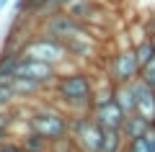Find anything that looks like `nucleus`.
Returning a JSON list of instances; mask_svg holds the SVG:
<instances>
[{"instance_id": "nucleus-1", "label": "nucleus", "mask_w": 155, "mask_h": 152, "mask_svg": "<svg viewBox=\"0 0 155 152\" xmlns=\"http://www.w3.org/2000/svg\"><path fill=\"white\" fill-rule=\"evenodd\" d=\"M93 80L88 72H60L52 82L54 98L65 106L70 114L91 111V98H93Z\"/></svg>"}, {"instance_id": "nucleus-2", "label": "nucleus", "mask_w": 155, "mask_h": 152, "mask_svg": "<svg viewBox=\"0 0 155 152\" xmlns=\"http://www.w3.org/2000/svg\"><path fill=\"white\" fill-rule=\"evenodd\" d=\"M70 139L78 152H101L104 150V129L93 119L91 111H80V114L70 116Z\"/></svg>"}, {"instance_id": "nucleus-3", "label": "nucleus", "mask_w": 155, "mask_h": 152, "mask_svg": "<svg viewBox=\"0 0 155 152\" xmlns=\"http://www.w3.org/2000/svg\"><path fill=\"white\" fill-rule=\"evenodd\" d=\"M26 124H28V131H36L44 139L54 142L70 131V116L65 111H57L54 106H41L26 119Z\"/></svg>"}, {"instance_id": "nucleus-4", "label": "nucleus", "mask_w": 155, "mask_h": 152, "mask_svg": "<svg viewBox=\"0 0 155 152\" xmlns=\"http://www.w3.org/2000/svg\"><path fill=\"white\" fill-rule=\"evenodd\" d=\"M18 52H21L23 57L41 60V62H49V65H57V67H60L62 62H67V57H70V52H67V47L62 44V39L52 36V34H39V36L23 41Z\"/></svg>"}, {"instance_id": "nucleus-5", "label": "nucleus", "mask_w": 155, "mask_h": 152, "mask_svg": "<svg viewBox=\"0 0 155 152\" xmlns=\"http://www.w3.org/2000/svg\"><path fill=\"white\" fill-rule=\"evenodd\" d=\"M16 77H28V80L39 82L41 88L52 85L60 75V67L57 65H49V62H41V60H31V57H18L16 62V70H13Z\"/></svg>"}, {"instance_id": "nucleus-6", "label": "nucleus", "mask_w": 155, "mask_h": 152, "mask_svg": "<svg viewBox=\"0 0 155 152\" xmlns=\"http://www.w3.org/2000/svg\"><path fill=\"white\" fill-rule=\"evenodd\" d=\"M109 72H111V82H114V85L129 82V80H134V77H140V62H137V54H134V47L119 49V52L111 57Z\"/></svg>"}, {"instance_id": "nucleus-7", "label": "nucleus", "mask_w": 155, "mask_h": 152, "mask_svg": "<svg viewBox=\"0 0 155 152\" xmlns=\"http://www.w3.org/2000/svg\"><path fill=\"white\" fill-rule=\"evenodd\" d=\"M91 114H93V119L101 124V129H122V121H124V116H127L122 111V106L116 103L114 95H111L109 101H104V103L93 106Z\"/></svg>"}, {"instance_id": "nucleus-8", "label": "nucleus", "mask_w": 155, "mask_h": 152, "mask_svg": "<svg viewBox=\"0 0 155 152\" xmlns=\"http://www.w3.org/2000/svg\"><path fill=\"white\" fill-rule=\"evenodd\" d=\"M129 85H132L134 90V101H137V114L145 116V119L150 121V124H155V88H150L145 80H140V77H134V80H129Z\"/></svg>"}, {"instance_id": "nucleus-9", "label": "nucleus", "mask_w": 155, "mask_h": 152, "mask_svg": "<svg viewBox=\"0 0 155 152\" xmlns=\"http://www.w3.org/2000/svg\"><path fill=\"white\" fill-rule=\"evenodd\" d=\"M147 129H150V121L145 119V116H140L137 111H134V114H127L124 121H122V134H124V139H127V144L134 142V139H140V137H145Z\"/></svg>"}, {"instance_id": "nucleus-10", "label": "nucleus", "mask_w": 155, "mask_h": 152, "mask_svg": "<svg viewBox=\"0 0 155 152\" xmlns=\"http://www.w3.org/2000/svg\"><path fill=\"white\" fill-rule=\"evenodd\" d=\"M114 98H116V103L122 106L124 114H134L137 101H134V90H132L129 82H119V85H114Z\"/></svg>"}, {"instance_id": "nucleus-11", "label": "nucleus", "mask_w": 155, "mask_h": 152, "mask_svg": "<svg viewBox=\"0 0 155 152\" xmlns=\"http://www.w3.org/2000/svg\"><path fill=\"white\" fill-rule=\"evenodd\" d=\"M11 88H13V93H16V98H31V95H36V93L41 90L39 82L28 80V77H16V75L11 77Z\"/></svg>"}, {"instance_id": "nucleus-12", "label": "nucleus", "mask_w": 155, "mask_h": 152, "mask_svg": "<svg viewBox=\"0 0 155 152\" xmlns=\"http://www.w3.org/2000/svg\"><path fill=\"white\" fill-rule=\"evenodd\" d=\"M127 147L122 129H104V150L101 152H122Z\"/></svg>"}, {"instance_id": "nucleus-13", "label": "nucleus", "mask_w": 155, "mask_h": 152, "mask_svg": "<svg viewBox=\"0 0 155 152\" xmlns=\"http://www.w3.org/2000/svg\"><path fill=\"white\" fill-rule=\"evenodd\" d=\"M134 54H137V62L140 67L145 65V62H150L155 57V47H153V36H145L140 39V41H134Z\"/></svg>"}, {"instance_id": "nucleus-14", "label": "nucleus", "mask_w": 155, "mask_h": 152, "mask_svg": "<svg viewBox=\"0 0 155 152\" xmlns=\"http://www.w3.org/2000/svg\"><path fill=\"white\" fill-rule=\"evenodd\" d=\"M140 80H145L150 88H155V57L140 67Z\"/></svg>"}, {"instance_id": "nucleus-15", "label": "nucleus", "mask_w": 155, "mask_h": 152, "mask_svg": "<svg viewBox=\"0 0 155 152\" xmlns=\"http://www.w3.org/2000/svg\"><path fill=\"white\" fill-rule=\"evenodd\" d=\"M129 152H147V144H145V139L140 137V139L129 142Z\"/></svg>"}, {"instance_id": "nucleus-16", "label": "nucleus", "mask_w": 155, "mask_h": 152, "mask_svg": "<svg viewBox=\"0 0 155 152\" xmlns=\"http://www.w3.org/2000/svg\"><path fill=\"white\" fill-rule=\"evenodd\" d=\"M147 34H150V36H155V13L147 18Z\"/></svg>"}, {"instance_id": "nucleus-17", "label": "nucleus", "mask_w": 155, "mask_h": 152, "mask_svg": "<svg viewBox=\"0 0 155 152\" xmlns=\"http://www.w3.org/2000/svg\"><path fill=\"white\" fill-rule=\"evenodd\" d=\"M21 152H49V150H26V147H21Z\"/></svg>"}, {"instance_id": "nucleus-18", "label": "nucleus", "mask_w": 155, "mask_h": 152, "mask_svg": "<svg viewBox=\"0 0 155 152\" xmlns=\"http://www.w3.org/2000/svg\"><path fill=\"white\" fill-rule=\"evenodd\" d=\"M122 152H129V144H127V147H124V150H122Z\"/></svg>"}, {"instance_id": "nucleus-19", "label": "nucleus", "mask_w": 155, "mask_h": 152, "mask_svg": "<svg viewBox=\"0 0 155 152\" xmlns=\"http://www.w3.org/2000/svg\"><path fill=\"white\" fill-rule=\"evenodd\" d=\"M153 47H155V36H153Z\"/></svg>"}]
</instances>
